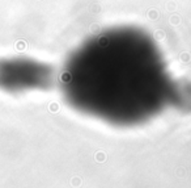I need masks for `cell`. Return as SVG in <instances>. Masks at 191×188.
Wrapping results in <instances>:
<instances>
[{
	"instance_id": "obj_1",
	"label": "cell",
	"mask_w": 191,
	"mask_h": 188,
	"mask_svg": "<svg viewBox=\"0 0 191 188\" xmlns=\"http://www.w3.org/2000/svg\"><path fill=\"white\" fill-rule=\"evenodd\" d=\"M67 102L115 125H136L161 112L174 93L161 50L138 28L107 29L81 44L60 75Z\"/></svg>"
},
{
	"instance_id": "obj_2",
	"label": "cell",
	"mask_w": 191,
	"mask_h": 188,
	"mask_svg": "<svg viewBox=\"0 0 191 188\" xmlns=\"http://www.w3.org/2000/svg\"><path fill=\"white\" fill-rule=\"evenodd\" d=\"M52 71L37 59L24 57L0 58V91L20 93L49 87Z\"/></svg>"
}]
</instances>
